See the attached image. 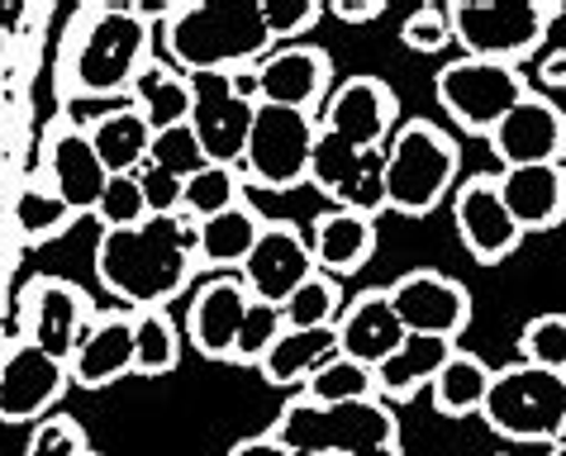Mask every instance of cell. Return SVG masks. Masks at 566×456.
Returning a JSON list of instances; mask_svg holds the SVG:
<instances>
[{
	"label": "cell",
	"instance_id": "6da1fadb",
	"mask_svg": "<svg viewBox=\"0 0 566 456\" xmlns=\"http://www.w3.org/2000/svg\"><path fill=\"white\" fill-rule=\"evenodd\" d=\"M196 219L186 214H153L138 229L101 233L96 243V276L101 286L124 300L134 314L163 309L191 286L196 276Z\"/></svg>",
	"mask_w": 566,
	"mask_h": 456
},
{
	"label": "cell",
	"instance_id": "7a4b0ae2",
	"mask_svg": "<svg viewBox=\"0 0 566 456\" xmlns=\"http://www.w3.org/2000/svg\"><path fill=\"white\" fill-rule=\"evenodd\" d=\"M153 62V20L134 6H86L57 53V86L72 100H101L134 91Z\"/></svg>",
	"mask_w": 566,
	"mask_h": 456
},
{
	"label": "cell",
	"instance_id": "3957f363",
	"mask_svg": "<svg viewBox=\"0 0 566 456\" xmlns=\"http://www.w3.org/2000/svg\"><path fill=\"white\" fill-rule=\"evenodd\" d=\"M167 57L181 72H233L276 53L262 20V0H210V6H171L163 29Z\"/></svg>",
	"mask_w": 566,
	"mask_h": 456
},
{
	"label": "cell",
	"instance_id": "277c9868",
	"mask_svg": "<svg viewBox=\"0 0 566 456\" xmlns=\"http://www.w3.org/2000/svg\"><path fill=\"white\" fill-rule=\"evenodd\" d=\"M272 437L286 452L319 456H367L376 447H400V423L381 400L314 404L310 395L291 400L272 423Z\"/></svg>",
	"mask_w": 566,
	"mask_h": 456
},
{
	"label": "cell",
	"instance_id": "5b68a950",
	"mask_svg": "<svg viewBox=\"0 0 566 456\" xmlns=\"http://www.w3.org/2000/svg\"><path fill=\"white\" fill-rule=\"evenodd\" d=\"M462 148L429 119H415L386 144V210L423 219L448 200Z\"/></svg>",
	"mask_w": 566,
	"mask_h": 456
},
{
	"label": "cell",
	"instance_id": "8992f818",
	"mask_svg": "<svg viewBox=\"0 0 566 456\" xmlns=\"http://www.w3.org/2000/svg\"><path fill=\"white\" fill-rule=\"evenodd\" d=\"M481 418L510 443H547L566 437V375L528 367H500L491 375V395L481 404Z\"/></svg>",
	"mask_w": 566,
	"mask_h": 456
},
{
	"label": "cell",
	"instance_id": "52a82bcc",
	"mask_svg": "<svg viewBox=\"0 0 566 456\" xmlns=\"http://www.w3.org/2000/svg\"><path fill=\"white\" fill-rule=\"evenodd\" d=\"M553 20L557 6L543 0H452L448 6L452 43H462L467 57L505 62V67L538 49Z\"/></svg>",
	"mask_w": 566,
	"mask_h": 456
},
{
	"label": "cell",
	"instance_id": "ba28073f",
	"mask_svg": "<svg viewBox=\"0 0 566 456\" xmlns=\"http://www.w3.org/2000/svg\"><path fill=\"white\" fill-rule=\"evenodd\" d=\"M438 105L471 134H495V124L528 96V82L518 67L505 62H485V57H458L438 72Z\"/></svg>",
	"mask_w": 566,
	"mask_h": 456
},
{
	"label": "cell",
	"instance_id": "9c48e42d",
	"mask_svg": "<svg viewBox=\"0 0 566 456\" xmlns=\"http://www.w3.org/2000/svg\"><path fill=\"white\" fill-rule=\"evenodd\" d=\"M319 138V119L305 109H281V105H258L253 138L243 152L248 181H258L262 191H295L310 181V152Z\"/></svg>",
	"mask_w": 566,
	"mask_h": 456
},
{
	"label": "cell",
	"instance_id": "30bf717a",
	"mask_svg": "<svg viewBox=\"0 0 566 456\" xmlns=\"http://www.w3.org/2000/svg\"><path fill=\"white\" fill-rule=\"evenodd\" d=\"M310 185L334 200V210H357L376 219L386 210V148L361 152L319 129L310 152Z\"/></svg>",
	"mask_w": 566,
	"mask_h": 456
},
{
	"label": "cell",
	"instance_id": "8fae6325",
	"mask_svg": "<svg viewBox=\"0 0 566 456\" xmlns=\"http://www.w3.org/2000/svg\"><path fill=\"white\" fill-rule=\"evenodd\" d=\"M191 91H196L191 129L200 138V148H206V157L214 167L243 162L248 138H253L258 105H248L239 91H233L229 72H200V76H191Z\"/></svg>",
	"mask_w": 566,
	"mask_h": 456
},
{
	"label": "cell",
	"instance_id": "7c38bea8",
	"mask_svg": "<svg viewBox=\"0 0 566 456\" xmlns=\"http://www.w3.org/2000/svg\"><path fill=\"white\" fill-rule=\"evenodd\" d=\"M72 371L67 361L49 357L34 342H10L0 352V423H43V414L57 404V395L67 390Z\"/></svg>",
	"mask_w": 566,
	"mask_h": 456
},
{
	"label": "cell",
	"instance_id": "4fadbf2b",
	"mask_svg": "<svg viewBox=\"0 0 566 456\" xmlns=\"http://www.w3.org/2000/svg\"><path fill=\"white\" fill-rule=\"evenodd\" d=\"M390 305H396L405 333H419V338H443V342H458L471 324V295L462 280H452L443 272H410L400 276L396 286L386 290Z\"/></svg>",
	"mask_w": 566,
	"mask_h": 456
},
{
	"label": "cell",
	"instance_id": "5bb4252c",
	"mask_svg": "<svg viewBox=\"0 0 566 456\" xmlns=\"http://www.w3.org/2000/svg\"><path fill=\"white\" fill-rule=\"evenodd\" d=\"M86 328H91V300L72 280L39 276L24 290V342H34V348L72 367V352L82 348Z\"/></svg>",
	"mask_w": 566,
	"mask_h": 456
},
{
	"label": "cell",
	"instance_id": "9a60e30c",
	"mask_svg": "<svg viewBox=\"0 0 566 456\" xmlns=\"http://www.w3.org/2000/svg\"><path fill=\"white\" fill-rule=\"evenodd\" d=\"M396 115H400V100L381 76H348L338 91H328L319 129L361 152H371V148H386V134L396 129Z\"/></svg>",
	"mask_w": 566,
	"mask_h": 456
},
{
	"label": "cell",
	"instance_id": "2e32d148",
	"mask_svg": "<svg viewBox=\"0 0 566 456\" xmlns=\"http://www.w3.org/2000/svg\"><path fill=\"white\" fill-rule=\"evenodd\" d=\"M491 148L500 162H505V171L510 167H566V115L553 100L528 91V96L495 124Z\"/></svg>",
	"mask_w": 566,
	"mask_h": 456
},
{
	"label": "cell",
	"instance_id": "e0dca14e",
	"mask_svg": "<svg viewBox=\"0 0 566 456\" xmlns=\"http://www.w3.org/2000/svg\"><path fill=\"white\" fill-rule=\"evenodd\" d=\"M314 272H319V266H314L310 243L301 238V229L266 224L258 247H253V257L243 262V286L262 305H286Z\"/></svg>",
	"mask_w": 566,
	"mask_h": 456
},
{
	"label": "cell",
	"instance_id": "ac0fdd59",
	"mask_svg": "<svg viewBox=\"0 0 566 456\" xmlns=\"http://www.w3.org/2000/svg\"><path fill=\"white\" fill-rule=\"evenodd\" d=\"M452 219H458V233L476 262H505L518 247V238H524V229H518L514 214L505 210L500 177H471L462 191L452 195Z\"/></svg>",
	"mask_w": 566,
	"mask_h": 456
},
{
	"label": "cell",
	"instance_id": "d6986e66",
	"mask_svg": "<svg viewBox=\"0 0 566 456\" xmlns=\"http://www.w3.org/2000/svg\"><path fill=\"white\" fill-rule=\"evenodd\" d=\"M43 181L67 200L72 214H96V204H101L105 185H109V171L96 157V148H91L86 129H72V124L53 129L49 157H43Z\"/></svg>",
	"mask_w": 566,
	"mask_h": 456
},
{
	"label": "cell",
	"instance_id": "ffe728a7",
	"mask_svg": "<svg viewBox=\"0 0 566 456\" xmlns=\"http://www.w3.org/2000/svg\"><path fill=\"white\" fill-rule=\"evenodd\" d=\"M258 76H262V105L305 109V115H314V105L328 100L334 67H328V53L324 49L291 43V49H276L272 57H262L258 62Z\"/></svg>",
	"mask_w": 566,
	"mask_h": 456
},
{
	"label": "cell",
	"instance_id": "44dd1931",
	"mask_svg": "<svg viewBox=\"0 0 566 456\" xmlns=\"http://www.w3.org/2000/svg\"><path fill=\"white\" fill-rule=\"evenodd\" d=\"M248 305H253V295H248L243 280L214 276L210 286H200L191 309H186V333H191V348L200 357H233V342H239Z\"/></svg>",
	"mask_w": 566,
	"mask_h": 456
},
{
	"label": "cell",
	"instance_id": "7402d4cb",
	"mask_svg": "<svg viewBox=\"0 0 566 456\" xmlns=\"http://www.w3.org/2000/svg\"><path fill=\"white\" fill-rule=\"evenodd\" d=\"M405 338L410 333H405V324H400V314H396V305H390L386 290L357 295L338 319V352L348 361H357V367H371V371L381 367Z\"/></svg>",
	"mask_w": 566,
	"mask_h": 456
},
{
	"label": "cell",
	"instance_id": "603a6c76",
	"mask_svg": "<svg viewBox=\"0 0 566 456\" xmlns=\"http://www.w3.org/2000/svg\"><path fill=\"white\" fill-rule=\"evenodd\" d=\"M72 385L105 390L134 371V314H105L91 319L82 348L72 352Z\"/></svg>",
	"mask_w": 566,
	"mask_h": 456
},
{
	"label": "cell",
	"instance_id": "cb8c5ba5",
	"mask_svg": "<svg viewBox=\"0 0 566 456\" xmlns=\"http://www.w3.org/2000/svg\"><path fill=\"white\" fill-rule=\"evenodd\" d=\"M376 253V219L357 210H324L310 224V257L324 276H357Z\"/></svg>",
	"mask_w": 566,
	"mask_h": 456
},
{
	"label": "cell",
	"instance_id": "d4e9b609",
	"mask_svg": "<svg viewBox=\"0 0 566 456\" xmlns=\"http://www.w3.org/2000/svg\"><path fill=\"white\" fill-rule=\"evenodd\" d=\"M500 195L524 233H547L566 219V167H510L500 171Z\"/></svg>",
	"mask_w": 566,
	"mask_h": 456
},
{
	"label": "cell",
	"instance_id": "484cf974",
	"mask_svg": "<svg viewBox=\"0 0 566 456\" xmlns=\"http://www.w3.org/2000/svg\"><path fill=\"white\" fill-rule=\"evenodd\" d=\"M86 138H91V148H96L109 177H134L153 152V129L134 105H115V109H105V115H96Z\"/></svg>",
	"mask_w": 566,
	"mask_h": 456
},
{
	"label": "cell",
	"instance_id": "4316f807",
	"mask_svg": "<svg viewBox=\"0 0 566 456\" xmlns=\"http://www.w3.org/2000/svg\"><path fill=\"white\" fill-rule=\"evenodd\" d=\"M334 357H343L338 328H286L272 342V352L262 357V375L272 385H301V381L310 385Z\"/></svg>",
	"mask_w": 566,
	"mask_h": 456
},
{
	"label": "cell",
	"instance_id": "83f0119b",
	"mask_svg": "<svg viewBox=\"0 0 566 456\" xmlns=\"http://www.w3.org/2000/svg\"><path fill=\"white\" fill-rule=\"evenodd\" d=\"M452 352H458V348L443 342V338H419V333H410L396 352L381 361V367H376V395H386V400H415L419 390H429L438 381V371H443V361Z\"/></svg>",
	"mask_w": 566,
	"mask_h": 456
},
{
	"label": "cell",
	"instance_id": "f1b7e54d",
	"mask_svg": "<svg viewBox=\"0 0 566 456\" xmlns=\"http://www.w3.org/2000/svg\"><path fill=\"white\" fill-rule=\"evenodd\" d=\"M129 105L148 119L153 134L163 129H177V124H191V109H196V91H191V76H181L177 67H163V62H148L138 72V82L129 91Z\"/></svg>",
	"mask_w": 566,
	"mask_h": 456
},
{
	"label": "cell",
	"instance_id": "f546056e",
	"mask_svg": "<svg viewBox=\"0 0 566 456\" xmlns=\"http://www.w3.org/2000/svg\"><path fill=\"white\" fill-rule=\"evenodd\" d=\"M262 219L248 210V204H233V210L196 224V257L200 266H243L253 257V247L262 238Z\"/></svg>",
	"mask_w": 566,
	"mask_h": 456
},
{
	"label": "cell",
	"instance_id": "4dcf8cb0",
	"mask_svg": "<svg viewBox=\"0 0 566 456\" xmlns=\"http://www.w3.org/2000/svg\"><path fill=\"white\" fill-rule=\"evenodd\" d=\"M491 367L476 357V352H452L438 371V381L429 385L433 390V409L448 418H462V414H481L485 395H491Z\"/></svg>",
	"mask_w": 566,
	"mask_h": 456
},
{
	"label": "cell",
	"instance_id": "1f68e13d",
	"mask_svg": "<svg viewBox=\"0 0 566 456\" xmlns=\"http://www.w3.org/2000/svg\"><path fill=\"white\" fill-rule=\"evenodd\" d=\"M72 210H67V200H62L49 181H24L20 191H14L10 200V229L20 233L24 243H49L57 238L62 229L72 224Z\"/></svg>",
	"mask_w": 566,
	"mask_h": 456
},
{
	"label": "cell",
	"instance_id": "d6a6232c",
	"mask_svg": "<svg viewBox=\"0 0 566 456\" xmlns=\"http://www.w3.org/2000/svg\"><path fill=\"white\" fill-rule=\"evenodd\" d=\"M181 361V342L171 328L167 309H144L134 314V371L138 375H167Z\"/></svg>",
	"mask_w": 566,
	"mask_h": 456
},
{
	"label": "cell",
	"instance_id": "836d02e7",
	"mask_svg": "<svg viewBox=\"0 0 566 456\" xmlns=\"http://www.w3.org/2000/svg\"><path fill=\"white\" fill-rule=\"evenodd\" d=\"M233 204H243V181H239V167H206L196 171L191 181H186V195H181V214L196 219V224H206V219L233 210Z\"/></svg>",
	"mask_w": 566,
	"mask_h": 456
},
{
	"label": "cell",
	"instance_id": "e575fe53",
	"mask_svg": "<svg viewBox=\"0 0 566 456\" xmlns=\"http://www.w3.org/2000/svg\"><path fill=\"white\" fill-rule=\"evenodd\" d=\"M343 309H348V300L338 295V280L314 272L301 290L291 295L286 305H281V314H286V328H338Z\"/></svg>",
	"mask_w": 566,
	"mask_h": 456
},
{
	"label": "cell",
	"instance_id": "d590c367",
	"mask_svg": "<svg viewBox=\"0 0 566 456\" xmlns=\"http://www.w3.org/2000/svg\"><path fill=\"white\" fill-rule=\"evenodd\" d=\"M314 404H353V400H376V371L357 367L348 357H334L328 367L305 385Z\"/></svg>",
	"mask_w": 566,
	"mask_h": 456
},
{
	"label": "cell",
	"instance_id": "8d00e7d4",
	"mask_svg": "<svg viewBox=\"0 0 566 456\" xmlns=\"http://www.w3.org/2000/svg\"><path fill=\"white\" fill-rule=\"evenodd\" d=\"M148 162H153V167H163V171H171V177H181V181H191L196 171H206V167H210V157H206V148H200V138H196L191 124H177V129L153 134Z\"/></svg>",
	"mask_w": 566,
	"mask_h": 456
},
{
	"label": "cell",
	"instance_id": "74e56055",
	"mask_svg": "<svg viewBox=\"0 0 566 456\" xmlns=\"http://www.w3.org/2000/svg\"><path fill=\"white\" fill-rule=\"evenodd\" d=\"M286 333V314L281 305H262L253 300L248 305V319L239 328V342H233V357L229 361H243V367H262V357L272 352V342Z\"/></svg>",
	"mask_w": 566,
	"mask_h": 456
},
{
	"label": "cell",
	"instance_id": "f35d334b",
	"mask_svg": "<svg viewBox=\"0 0 566 456\" xmlns=\"http://www.w3.org/2000/svg\"><path fill=\"white\" fill-rule=\"evenodd\" d=\"M96 219H101L105 233L148 224L153 210H148V200H144V185H138V177H109L105 195H101V204H96Z\"/></svg>",
	"mask_w": 566,
	"mask_h": 456
},
{
	"label": "cell",
	"instance_id": "ab89813d",
	"mask_svg": "<svg viewBox=\"0 0 566 456\" xmlns=\"http://www.w3.org/2000/svg\"><path fill=\"white\" fill-rule=\"evenodd\" d=\"M518 348H524L528 367H543V371L566 375V314H538V319L524 328Z\"/></svg>",
	"mask_w": 566,
	"mask_h": 456
},
{
	"label": "cell",
	"instance_id": "60d3db41",
	"mask_svg": "<svg viewBox=\"0 0 566 456\" xmlns=\"http://www.w3.org/2000/svg\"><path fill=\"white\" fill-rule=\"evenodd\" d=\"M24 456H91V452H86L82 423L67 414H53V418L34 423V437H29Z\"/></svg>",
	"mask_w": 566,
	"mask_h": 456
},
{
	"label": "cell",
	"instance_id": "b9f144b4",
	"mask_svg": "<svg viewBox=\"0 0 566 456\" xmlns=\"http://www.w3.org/2000/svg\"><path fill=\"white\" fill-rule=\"evenodd\" d=\"M400 39H405V49H415V53H443L448 43H452L448 10H443V6H423V10H415L410 20L400 24Z\"/></svg>",
	"mask_w": 566,
	"mask_h": 456
},
{
	"label": "cell",
	"instance_id": "7bdbcfd3",
	"mask_svg": "<svg viewBox=\"0 0 566 456\" xmlns=\"http://www.w3.org/2000/svg\"><path fill=\"white\" fill-rule=\"evenodd\" d=\"M319 14H324V6H314V0H262V20L276 43L310 34V29L319 24Z\"/></svg>",
	"mask_w": 566,
	"mask_h": 456
},
{
	"label": "cell",
	"instance_id": "ee69618b",
	"mask_svg": "<svg viewBox=\"0 0 566 456\" xmlns=\"http://www.w3.org/2000/svg\"><path fill=\"white\" fill-rule=\"evenodd\" d=\"M134 177H138V185H144V200H148L153 214H181V195H186L181 177H171V171L153 167V162H144Z\"/></svg>",
	"mask_w": 566,
	"mask_h": 456
},
{
	"label": "cell",
	"instance_id": "f6af8a7d",
	"mask_svg": "<svg viewBox=\"0 0 566 456\" xmlns=\"http://www.w3.org/2000/svg\"><path fill=\"white\" fill-rule=\"evenodd\" d=\"M328 14L343 24H367V20H381L386 14V0H334Z\"/></svg>",
	"mask_w": 566,
	"mask_h": 456
},
{
	"label": "cell",
	"instance_id": "bcb514c9",
	"mask_svg": "<svg viewBox=\"0 0 566 456\" xmlns=\"http://www.w3.org/2000/svg\"><path fill=\"white\" fill-rule=\"evenodd\" d=\"M229 456H291V452L281 447L272 433H262V437H243V443H233Z\"/></svg>",
	"mask_w": 566,
	"mask_h": 456
},
{
	"label": "cell",
	"instance_id": "7dc6e473",
	"mask_svg": "<svg viewBox=\"0 0 566 456\" xmlns=\"http://www.w3.org/2000/svg\"><path fill=\"white\" fill-rule=\"evenodd\" d=\"M538 76H543V82H547V86H557V91H562V86H566V53H557V57H547Z\"/></svg>",
	"mask_w": 566,
	"mask_h": 456
},
{
	"label": "cell",
	"instance_id": "c3c4849f",
	"mask_svg": "<svg viewBox=\"0 0 566 456\" xmlns=\"http://www.w3.org/2000/svg\"><path fill=\"white\" fill-rule=\"evenodd\" d=\"M547 456H566V437H557V443L547 447Z\"/></svg>",
	"mask_w": 566,
	"mask_h": 456
},
{
	"label": "cell",
	"instance_id": "681fc988",
	"mask_svg": "<svg viewBox=\"0 0 566 456\" xmlns=\"http://www.w3.org/2000/svg\"><path fill=\"white\" fill-rule=\"evenodd\" d=\"M367 456H400V447H376V452H367Z\"/></svg>",
	"mask_w": 566,
	"mask_h": 456
},
{
	"label": "cell",
	"instance_id": "f907efd6",
	"mask_svg": "<svg viewBox=\"0 0 566 456\" xmlns=\"http://www.w3.org/2000/svg\"><path fill=\"white\" fill-rule=\"evenodd\" d=\"M291 456H319V452H291Z\"/></svg>",
	"mask_w": 566,
	"mask_h": 456
}]
</instances>
